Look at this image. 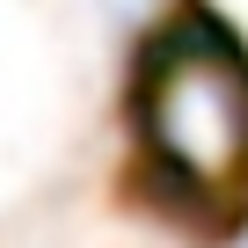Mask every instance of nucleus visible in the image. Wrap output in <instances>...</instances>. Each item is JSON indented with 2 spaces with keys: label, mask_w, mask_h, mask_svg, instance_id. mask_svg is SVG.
I'll use <instances>...</instances> for the list:
<instances>
[{
  "label": "nucleus",
  "mask_w": 248,
  "mask_h": 248,
  "mask_svg": "<svg viewBox=\"0 0 248 248\" xmlns=\"http://www.w3.org/2000/svg\"><path fill=\"white\" fill-rule=\"evenodd\" d=\"M132 146L168 212L233 226L248 212V44L204 15H168L132 66Z\"/></svg>",
  "instance_id": "nucleus-1"
}]
</instances>
